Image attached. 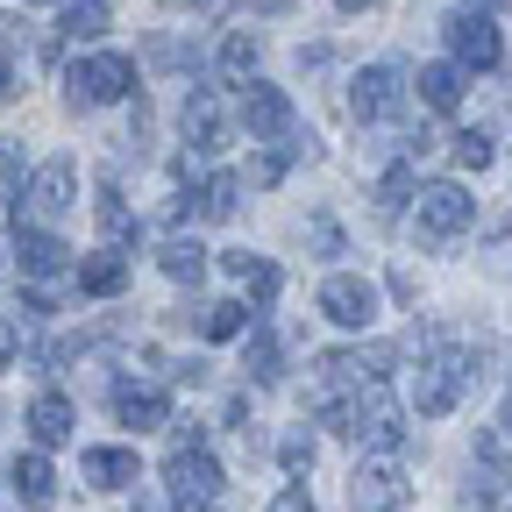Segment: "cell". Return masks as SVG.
Here are the masks:
<instances>
[{
    "label": "cell",
    "mask_w": 512,
    "mask_h": 512,
    "mask_svg": "<svg viewBox=\"0 0 512 512\" xmlns=\"http://www.w3.org/2000/svg\"><path fill=\"white\" fill-rule=\"evenodd\" d=\"M420 342V377H413V406L420 420H441V413H456V399L477 384V356L463 342H448V335H413Z\"/></svg>",
    "instance_id": "cell-1"
},
{
    "label": "cell",
    "mask_w": 512,
    "mask_h": 512,
    "mask_svg": "<svg viewBox=\"0 0 512 512\" xmlns=\"http://www.w3.org/2000/svg\"><path fill=\"white\" fill-rule=\"evenodd\" d=\"M441 36H448V50H456V64H463V72H498V57H505V36H498V22H491V8H477V0L448 8Z\"/></svg>",
    "instance_id": "cell-2"
},
{
    "label": "cell",
    "mask_w": 512,
    "mask_h": 512,
    "mask_svg": "<svg viewBox=\"0 0 512 512\" xmlns=\"http://www.w3.org/2000/svg\"><path fill=\"white\" fill-rule=\"evenodd\" d=\"M64 93H72V107L128 100V93H136V64H128L121 50H93V57H79L72 72H64Z\"/></svg>",
    "instance_id": "cell-3"
},
{
    "label": "cell",
    "mask_w": 512,
    "mask_h": 512,
    "mask_svg": "<svg viewBox=\"0 0 512 512\" xmlns=\"http://www.w3.org/2000/svg\"><path fill=\"white\" fill-rule=\"evenodd\" d=\"M413 214H420V235H427L434 249H448V242H463V235H470V221H477V200H470V192H463L456 178H434V185H420Z\"/></svg>",
    "instance_id": "cell-4"
},
{
    "label": "cell",
    "mask_w": 512,
    "mask_h": 512,
    "mask_svg": "<svg viewBox=\"0 0 512 512\" xmlns=\"http://www.w3.org/2000/svg\"><path fill=\"white\" fill-rule=\"evenodd\" d=\"M356 441L370 456H406V406L384 392V384H363L356 399Z\"/></svg>",
    "instance_id": "cell-5"
},
{
    "label": "cell",
    "mask_w": 512,
    "mask_h": 512,
    "mask_svg": "<svg viewBox=\"0 0 512 512\" xmlns=\"http://www.w3.org/2000/svg\"><path fill=\"white\" fill-rule=\"evenodd\" d=\"M242 128H249V143H285L299 136V107L285 86H264V79H249L242 86Z\"/></svg>",
    "instance_id": "cell-6"
},
{
    "label": "cell",
    "mask_w": 512,
    "mask_h": 512,
    "mask_svg": "<svg viewBox=\"0 0 512 512\" xmlns=\"http://www.w3.org/2000/svg\"><path fill=\"white\" fill-rule=\"evenodd\" d=\"M164 477H171V505H221V491H228V477L207 448H171Z\"/></svg>",
    "instance_id": "cell-7"
},
{
    "label": "cell",
    "mask_w": 512,
    "mask_h": 512,
    "mask_svg": "<svg viewBox=\"0 0 512 512\" xmlns=\"http://www.w3.org/2000/svg\"><path fill=\"white\" fill-rule=\"evenodd\" d=\"M406 498H413V484H406V463H399V456L356 463V477H349V505H356V512H399Z\"/></svg>",
    "instance_id": "cell-8"
},
{
    "label": "cell",
    "mask_w": 512,
    "mask_h": 512,
    "mask_svg": "<svg viewBox=\"0 0 512 512\" xmlns=\"http://www.w3.org/2000/svg\"><path fill=\"white\" fill-rule=\"evenodd\" d=\"M399 107H406V72L399 64H363L349 79V114L356 121H392Z\"/></svg>",
    "instance_id": "cell-9"
},
{
    "label": "cell",
    "mask_w": 512,
    "mask_h": 512,
    "mask_svg": "<svg viewBox=\"0 0 512 512\" xmlns=\"http://www.w3.org/2000/svg\"><path fill=\"white\" fill-rule=\"evenodd\" d=\"M22 200H29V214H43V221L72 214V207H79V171H72V157L36 164V171H29V185H22Z\"/></svg>",
    "instance_id": "cell-10"
},
{
    "label": "cell",
    "mask_w": 512,
    "mask_h": 512,
    "mask_svg": "<svg viewBox=\"0 0 512 512\" xmlns=\"http://www.w3.org/2000/svg\"><path fill=\"white\" fill-rule=\"evenodd\" d=\"M320 313H328L335 328H370V320H377V285H370V278L335 271L328 285H320Z\"/></svg>",
    "instance_id": "cell-11"
},
{
    "label": "cell",
    "mask_w": 512,
    "mask_h": 512,
    "mask_svg": "<svg viewBox=\"0 0 512 512\" xmlns=\"http://www.w3.org/2000/svg\"><path fill=\"white\" fill-rule=\"evenodd\" d=\"M178 121H185V143L200 150V157H214V150L228 143V107H221V93H214V86H192Z\"/></svg>",
    "instance_id": "cell-12"
},
{
    "label": "cell",
    "mask_w": 512,
    "mask_h": 512,
    "mask_svg": "<svg viewBox=\"0 0 512 512\" xmlns=\"http://www.w3.org/2000/svg\"><path fill=\"white\" fill-rule=\"evenodd\" d=\"M384 370H392V349H328L320 356V377H328V392H342V384H384Z\"/></svg>",
    "instance_id": "cell-13"
},
{
    "label": "cell",
    "mask_w": 512,
    "mask_h": 512,
    "mask_svg": "<svg viewBox=\"0 0 512 512\" xmlns=\"http://www.w3.org/2000/svg\"><path fill=\"white\" fill-rule=\"evenodd\" d=\"M15 256H22V278H57L64 264H72V249H64L57 235H43V228H29L22 214H15Z\"/></svg>",
    "instance_id": "cell-14"
},
{
    "label": "cell",
    "mask_w": 512,
    "mask_h": 512,
    "mask_svg": "<svg viewBox=\"0 0 512 512\" xmlns=\"http://www.w3.org/2000/svg\"><path fill=\"white\" fill-rule=\"evenodd\" d=\"M463 79H470V72H463L456 57L420 64V79H413V86H420V107H427V114H456V107H463Z\"/></svg>",
    "instance_id": "cell-15"
},
{
    "label": "cell",
    "mask_w": 512,
    "mask_h": 512,
    "mask_svg": "<svg viewBox=\"0 0 512 512\" xmlns=\"http://www.w3.org/2000/svg\"><path fill=\"white\" fill-rule=\"evenodd\" d=\"M72 427H79V413H72V399H64V392H36V399H29V434H36V448H64V441H72Z\"/></svg>",
    "instance_id": "cell-16"
},
{
    "label": "cell",
    "mask_w": 512,
    "mask_h": 512,
    "mask_svg": "<svg viewBox=\"0 0 512 512\" xmlns=\"http://www.w3.org/2000/svg\"><path fill=\"white\" fill-rule=\"evenodd\" d=\"M79 470H86V484H93V491H128V484L143 477L136 448H86V456H79Z\"/></svg>",
    "instance_id": "cell-17"
},
{
    "label": "cell",
    "mask_w": 512,
    "mask_h": 512,
    "mask_svg": "<svg viewBox=\"0 0 512 512\" xmlns=\"http://www.w3.org/2000/svg\"><path fill=\"white\" fill-rule=\"evenodd\" d=\"M221 264H228V278H235V285H242V292H249L256 306H271V299H278V285H285V271L271 264V256H249V249H228Z\"/></svg>",
    "instance_id": "cell-18"
},
{
    "label": "cell",
    "mask_w": 512,
    "mask_h": 512,
    "mask_svg": "<svg viewBox=\"0 0 512 512\" xmlns=\"http://www.w3.org/2000/svg\"><path fill=\"white\" fill-rule=\"evenodd\" d=\"M114 420L121 427H164L171 420V399L157 384H114Z\"/></svg>",
    "instance_id": "cell-19"
},
{
    "label": "cell",
    "mask_w": 512,
    "mask_h": 512,
    "mask_svg": "<svg viewBox=\"0 0 512 512\" xmlns=\"http://www.w3.org/2000/svg\"><path fill=\"white\" fill-rule=\"evenodd\" d=\"M8 484H15V498H22L29 512H43V505L57 498V470H50V456H43V448H29V456H15Z\"/></svg>",
    "instance_id": "cell-20"
},
{
    "label": "cell",
    "mask_w": 512,
    "mask_h": 512,
    "mask_svg": "<svg viewBox=\"0 0 512 512\" xmlns=\"http://www.w3.org/2000/svg\"><path fill=\"white\" fill-rule=\"evenodd\" d=\"M214 64H221V79H228V86H249V79H256V64H264V43H256L249 29H228Z\"/></svg>",
    "instance_id": "cell-21"
},
{
    "label": "cell",
    "mask_w": 512,
    "mask_h": 512,
    "mask_svg": "<svg viewBox=\"0 0 512 512\" xmlns=\"http://www.w3.org/2000/svg\"><path fill=\"white\" fill-rule=\"evenodd\" d=\"M128 285V256L121 249H100V256H86V264H79V292L86 299H114Z\"/></svg>",
    "instance_id": "cell-22"
},
{
    "label": "cell",
    "mask_w": 512,
    "mask_h": 512,
    "mask_svg": "<svg viewBox=\"0 0 512 512\" xmlns=\"http://www.w3.org/2000/svg\"><path fill=\"white\" fill-rule=\"evenodd\" d=\"M107 22H114V8H107V0H64L57 43H93V36H107Z\"/></svg>",
    "instance_id": "cell-23"
},
{
    "label": "cell",
    "mask_w": 512,
    "mask_h": 512,
    "mask_svg": "<svg viewBox=\"0 0 512 512\" xmlns=\"http://www.w3.org/2000/svg\"><path fill=\"white\" fill-rule=\"evenodd\" d=\"M413 200H420V178H413V157H399L392 171L377 178V214H384V221H399Z\"/></svg>",
    "instance_id": "cell-24"
},
{
    "label": "cell",
    "mask_w": 512,
    "mask_h": 512,
    "mask_svg": "<svg viewBox=\"0 0 512 512\" xmlns=\"http://www.w3.org/2000/svg\"><path fill=\"white\" fill-rule=\"evenodd\" d=\"M256 328V313L242 306V299H214V306H200V335L207 342H235V335H249Z\"/></svg>",
    "instance_id": "cell-25"
},
{
    "label": "cell",
    "mask_w": 512,
    "mask_h": 512,
    "mask_svg": "<svg viewBox=\"0 0 512 512\" xmlns=\"http://www.w3.org/2000/svg\"><path fill=\"white\" fill-rule=\"evenodd\" d=\"M157 264H164V278H178V285H200V278H207V249L185 242V235H171Z\"/></svg>",
    "instance_id": "cell-26"
},
{
    "label": "cell",
    "mask_w": 512,
    "mask_h": 512,
    "mask_svg": "<svg viewBox=\"0 0 512 512\" xmlns=\"http://www.w3.org/2000/svg\"><path fill=\"white\" fill-rule=\"evenodd\" d=\"M242 370H249L256 384H278V335L264 328V320H256L249 342H242Z\"/></svg>",
    "instance_id": "cell-27"
},
{
    "label": "cell",
    "mask_w": 512,
    "mask_h": 512,
    "mask_svg": "<svg viewBox=\"0 0 512 512\" xmlns=\"http://www.w3.org/2000/svg\"><path fill=\"white\" fill-rule=\"evenodd\" d=\"M235 207H242V178H235V171H214V178L200 185V214H207V221H235Z\"/></svg>",
    "instance_id": "cell-28"
},
{
    "label": "cell",
    "mask_w": 512,
    "mask_h": 512,
    "mask_svg": "<svg viewBox=\"0 0 512 512\" xmlns=\"http://www.w3.org/2000/svg\"><path fill=\"white\" fill-rule=\"evenodd\" d=\"M93 214H100V235H107V242H128V235H136V214H128V200H121L114 178L100 185V207H93Z\"/></svg>",
    "instance_id": "cell-29"
},
{
    "label": "cell",
    "mask_w": 512,
    "mask_h": 512,
    "mask_svg": "<svg viewBox=\"0 0 512 512\" xmlns=\"http://www.w3.org/2000/svg\"><path fill=\"white\" fill-rule=\"evenodd\" d=\"M498 164V143L484 136V128H463L456 136V171H491Z\"/></svg>",
    "instance_id": "cell-30"
},
{
    "label": "cell",
    "mask_w": 512,
    "mask_h": 512,
    "mask_svg": "<svg viewBox=\"0 0 512 512\" xmlns=\"http://www.w3.org/2000/svg\"><path fill=\"white\" fill-rule=\"evenodd\" d=\"M150 64H164V72H192L200 57H192L185 43H171V36H150Z\"/></svg>",
    "instance_id": "cell-31"
},
{
    "label": "cell",
    "mask_w": 512,
    "mask_h": 512,
    "mask_svg": "<svg viewBox=\"0 0 512 512\" xmlns=\"http://www.w3.org/2000/svg\"><path fill=\"white\" fill-rule=\"evenodd\" d=\"M278 463H285L292 477H306V470H313V434H285V441H278Z\"/></svg>",
    "instance_id": "cell-32"
},
{
    "label": "cell",
    "mask_w": 512,
    "mask_h": 512,
    "mask_svg": "<svg viewBox=\"0 0 512 512\" xmlns=\"http://www.w3.org/2000/svg\"><path fill=\"white\" fill-rule=\"evenodd\" d=\"M306 242H313L320 256H342V228H335V214H313V221H306Z\"/></svg>",
    "instance_id": "cell-33"
},
{
    "label": "cell",
    "mask_w": 512,
    "mask_h": 512,
    "mask_svg": "<svg viewBox=\"0 0 512 512\" xmlns=\"http://www.w3.org/2000/svg\"><path fill=\"white\" fill-rule=\"evenodd\" d=\"M0 185L22 200V150H15V143H0Z\"/></svg>",
    "instance_id": "cell-34"
},
{
    "label": "cell",
    "mask_w": 512,
    "mask_h": 512,
    "mask_svg": "<svg viewBox=\"0 0 512 512\" xmlns=\"http://www.w3.org/2000/svg\"><path fill=\"white\" fill-rule=\"evenodd\" d=\"M456 512H498V491L470 477V491H463V505H456Z\"/></svg>",
    "instance_id": "cell-35"
},
{
    "label": "cell",
    "mask_w": 512,
    "mask_h": 512,
    "mask_svg": "<svg viewBox=\"0 0 512 512\" xmlns=\"http://www.w3.org/2000/svg\"><path fill=\"white\" fill-rule=\"evenodd\" d=\"M15 356H22V328H15L8 313H0V363H15Z\"/></svg>",
    "instance_id": "cell-36"
},
{
    "label": "cell",
    "mask_w": 512,
    "mask_h": 512,
    "mask_svg": "<svg viewBox=\"0 0 512 512\" xmlns=\"http://www.w3.org/2000/svg\"><path fill=\"white\" fill-rule=\"evenodd\" d=\"M271 512H313V498H306V491H299V484H285V491H278V498H271Z\"/></svg>",
    "instance_id": "cell-37"
},
{
    "label": "cell",
    "mask_w": 512,
    "mask_h": 512,
    "mask_svg": "<svg viewBox=\"0 0 512 512\" xmlns=\"http://www.w3.org/2000/svg\"><path fill=\"white\" fill-rule=\"evenodd\" d=\"M22 36H29V22H22V15H0V50L22 43Z\"/></svg>",
    "instance_id": "cell-38"
},
{
    "label": "cell",
    "mask_w": 512,
    "mask_h": 512,
    "mask_svg": "<svg viewBox=\"0 0 512 512\" xmlns=\"http://www.w3.org/2000/svg\"><path fill=\"white\" fill-rule=\"evenodd\" d=\"M15 93H22V86H15V64H8V50H0V107H8Z\"/></svg>",
    "instance_id": "cell-39"
},
{
    "label": "cell",
    "mask_w": 512,
    "mask_h": 512,
    "mask_svg": "<svg viewBox=\"0 0 512 512\" xmlns=\"http://www.w3.org/2000/svg\"><path fill=\"white\" fill-rule=\"evenodd\" d=\"M335 8H342V15H363V8H377V0H335Z\"/></svg>",
    "instance_id": "cell-40"
},
{
    "label": "cell",
    "mask_w": 512,
    "mask_h": 512,
    "mask_svg": "<svg viewBox=\"0 0 512 512\" xmlns=\"http://www.w3.org/2000/svg\"><path fill=\"white\" fill-rule=\"evenodd\" d=\"M128 512H157V498H143V491H136V505H128Z\"/></svg>",
    "instance_id": "cell-41"
},
{
    "label": "cell",
    "mask_w": 512,
    "mask_h": 512,
    "mask_svg": "<svg viewBox=\"0 0 512 512\" xmlns=\"http://www.w3.org/2000/svg\"><path fill=\"white\" fill-rule=\"evenodd\" d=\"M498 427H505V434H512V399H505V420H498Z\"/></svg>",
    "instance_id": "cell-42"
},
{
    "label": "cell",
    "mask_w": 512,
    "mask_h": 512,
    "mask_svg": "<svg viewBox=\"0 0 512 512\" xmlns=\"http://www.w3.org/2000/svg\"><path fill=\"white\" fill-rule=\"evenodd\" d=\"M164 8H200V0H164Z\"/></svg>",
    "instance_id": "cell-43"
},
{
    "label": "cell",
    "mask_w": 512,
    "mask_h": 512,
    "mask_svg": "<svg viewBox=\"0 0 512 512\" xmlns=\"http://www.w3.org/2000/svg\"><path fill=\"white\" fill-rule=\"evenodd\" d=\"M22 8H50V0H22Z\"/></svg>",
    "instance_id": "cell-44"
},
{
    "label": "cell",
    "mask_w": 512,
    "mask_h": 512,
    "mask_svg": "<svg viewBox=\"0 0 512 512\" xmlns=\"http://www.w3.org/2000/svg\"><path fill=\"white\" fill-rule=\"evenodd\" d=\"M505 136H512V121H505Z\"/></svg>",
    "instance_id": "cell-45"
}]
</instances>
